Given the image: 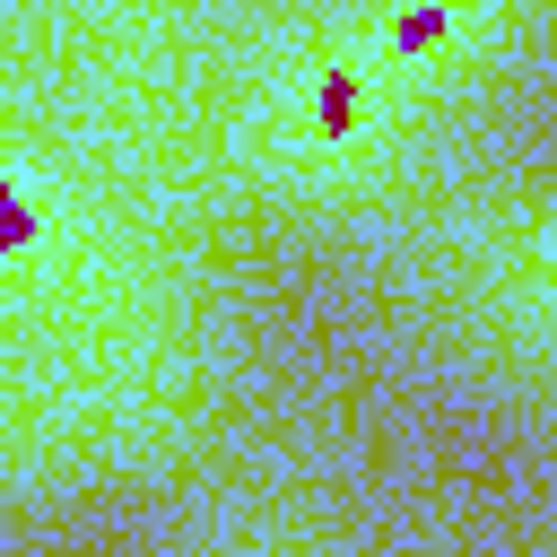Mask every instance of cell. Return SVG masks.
I'll use <instances>...</instances> for the list:
<instances>
[{"label":"cell","instance_id":"6da1fadb","mask_svg":"<svg viewBox=\"0 0 557 557\" xmlns=\"http://www.w3.org/2000/svg\"><path fill=\"white\" fill-rule=\"evenodd\" d=\"M444 35H453V9H444V0H426V9H409V17L392 26L400 52H426V44H444Z\"/></svg>","mask_w":557,"mask_h":557}]
</instances>
